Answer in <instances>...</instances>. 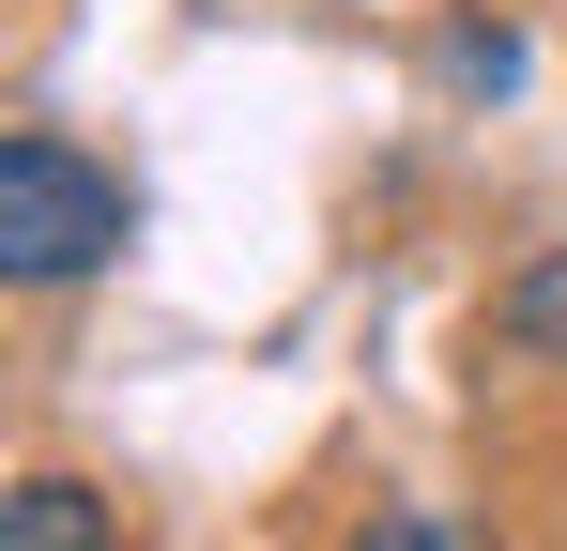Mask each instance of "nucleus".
<instances>
[{"label": "nucleus", "instance_id": "f03ea898", "mask_svg": "<svg viewBox=\"0 0 567 551\" xmlns=\"http://www.w3.org/2000/svg\"><path fill=\"white\" fill-rule=\"evenodd\" d=\"M0 551H123V537H107L93 475H16V490H0Z\"/></svg>", "mask_w": 567, "mask_h": 551}, {"label": "nucleus", "instance_id": "7ed1b4c3", "mask_svg": "<svg viewBox=\"0 0 567 551\" xmlns=\"http://www.w3.org/2000/svg\"><path fill=\"white\" fill-rule=\"evenodd\" d=\"M491 337H506V353H567V246L491 291Z\"/></svg>", "mask_w": 567, "mask_h": 551}, {"label": "nucleus", "instance_id": "39448f33", "mask_svg": "<svg viewBox=\"0 0 567 551\" xmlns=\"http://www.w3.org/2000/svg\"><path fill=\"white\" fill-rule=\"evenodd\" d=\"M445 77H461V92H506V77H522V46H506V31H445Z\"/></svg>", "mask_w": 567, "mask_h": 551}, {"label": "nucleus", "instance_id": "20e7f679", "mask_svg": "<svg viewBox=\"0 0 567 551\" xmlns=\"http://www.w3.org/2000/svg\"><path fill=\"white\" fill-rule=\"evenodd\" d=\"M353 551H475V537L445 521V506H369V521H353Z\"/></svg>", "mask_w": 567, "mask_h": 551}, {"label": "nucleus", "instance_id": "f257e3e1", "mask_svg": "<svg viewBox=\"0 0 567 551\" xmlns=\"http://www.w3.org/2000/svg\"><path fill=\"white\" fill-rule=\"evenodd\" d=\"M123 230H138L123 169H93V154L47 138V123L0 138V276H16V291H78V276H107Z\"/></svg>", "mask_w": 567, "mask_h": 551}]
</instances>
